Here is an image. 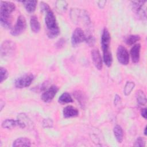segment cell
I'll return each instance as SVG.
<instances>
[{
	"label": "cell",
	"instance_id": "18",
	"mask_svg": "<svg viewBox=\"0 0 147 147\" xmlns=\"http://www.w3.org/2000/svg\"><path fill=\"white\" fill-rule=\"evenodd\" d=\"M16 126H18L17 120H14L13 119H6L2 123V127L5 129H12Z\"/></svg>",
	"mask_w": 147,
	"mask_h": 147
},
{
	"label": "cell",
	"instance_id": "27",
	"mask_svg": "<svg viewBox=\"0 0 147 147\" xmlns=\"http://www.w3.org/2000/svg\"><path fill=\"white\" fill-rule=\"evenodd\" d=\"M42 123H43V126L45 127H51L53 125V122L51 119H45L43 121Z\"/></svg>",
	"mask_w": 147,
	"mask_h": 147
},
{
	"label": "cell",
	"instance_id": "25",
	"mask_svg": "<svg viewBox=\"0 0 147 147\" xmlns=\"http://www.w3.org/2000/svg\"><path fill=\"white\" fill-rule=\"evenodd\" d=\"M134 146H141V147L145 146V141L144 139V138L141 137H138L134 142Z\"/></svg>",
	"mask_w": 147,
	"mask_h": 147
},
{
	"label": "cell",
	"instance_id": "32",
	"mask_svg": "<svg viewBox=\"0 0 147 147\" xmlns=\"http://www.w3.org/2000/svg\"><path fill=\"white\" fill-rule=\"evenodd\" d=\"M119 101H120V97L118 95H116V96L115 97V99H114V103H115V105H117V102L119 103Z\"/></svg>",
	"mask_w": 147,
	"mask_h": 147
},
{
	"label": "cell",
	"instance_id": "10",
	"mask_svg": "<svg viewBox=\"0 0 147 147\" xmlns=\"http://www.w3.org/2000/svg\"><path fill=\"white\" fill-rule=\"evenodd\" d=\"M59 91V87L56 86H51L47 90H46L41 95V99L44 102H51L57 92Z\"/></svg>",
	"mask_w": 147,
	"mask_h": 147
},
{
	"label": "cell",
	"instance_id": "22",
	"mask_svg": "<svg viewBox=\"0 0 147 147\" xmlns=\"http://www.w3.org/2000/svg\"><path fill=\"white\" fill-rule=\"evenodd\" d=\"M140 40V37L139 35H136V34H133V35H130L129 36L126 40L125 42L126 44L129 45H132L134 44L137 41H139Z\"/></svg>",
	"mask_w": 147,
	"mask_h": 147
},
{
	"label": "cell",
	"instance_id": "13",
	"mask_svg": "<svg viewBox=\"0 0 147 147\" xmlns=\"http://www.w3.org/2000/svg\"><path fill=\"white\" fill-rule=\"evenodd\" d=\"M140 44H134L130 50V56L131 57L132 61L134 63H137L140 60Z\"/></svg>",
	"mask_w": 147,
	"mask_h": 147
},
{
	"label": "cell",
	"instance_id": "26",
	"mask_svg": "<svg viewBox=\"0 0 147 147\" xmlns=\"http://www.w3.org/2000/svg\"><path fill=\"white\" fill-rule=\"evenodd\" d=\"M85 41H86L87 44H88L89 45L92 46L95 43V38L92 36L89 35L88 36H86Z\"/></svg>",
	"mask_w": 147,
	"mask_h": 147
},
{
	"label": "cell",
	"instance_id": "28",
	"mask_svg": "<svg viewBox=\"0 0 147 147\" xmlns=\"http://www.w3.org/2000/svg\"><path fill=\"white\" fill-rule=\"evenodd\" d=\"M40 7H41V10L42 11H45V13L50 10V7L49 6H48V5L44 2H41L40 3Z\"/></svg>",
	"mask_w": 147,
	"mask_h": 147
},
{
	"label": "cell",
	"instance_id": "11",
	"mask_svg": "<svg viewBox=\"0 0 147 147\" xmlns=\"http://www.w3.org/2000/svg\"><path fill=\"white\" fill-rule=\"evenodd\" d=\"M91 58L95 67L99 70L102 68V59L100 52L98 49H94L91 51Z\"/></svg>",
	"mask_w": 147,
	"mask_h": 147
},
{
	"label": "cell",
	"instance_id": "5",
	"mask_svg": "<svg viewBox=\"0 0 147 147\" xmlns=\"http://www.w3.org/2000/svg\"><path fill=\"white\" fill-rule=\"evenodd\" d=\"M33 80L34 76L33 74H26L17 78L14 82V85L18 88H26L31 84Z\"/></svg>",
	"mask_w": 147,
	"mask_h": 147
},
{
	"label": "cell",
	"instance_id": "23",
	"mask_svg": "<svg viewBox=\"0 0 147 147\" xmlns=\"http://www.w3.org/2000/svg\"><path fill=\"white\" fill-rule=\"evenodd\" d=\"M135 84L133 82H127L123 89V93L126 96L129 95L133 88H134Z\"/></svg>",
	"mask_w": 147,
	"mask_h": 147
},
{
	"label": "cell",
	"instance_id": "8",
	"mask_svg": "<svg viewBox=\"0 0 147 147\" xmlns=\"http://www.w3.org/2000/svg\"><path fill=\"white\" fill-rule=\"evenodd\" d=\"M86 36L84 31L80 28H76L71 36V43L73 46H76L86 40Z\"/></svg>",
	"mask_w": 147,
	"mask_h": 147
},
{
	"label": "cell",
	"instance_id": "4",
	"mask_svg": "<svg viewBox=\"0 0 147 147\" xmlns=\"http://www.w3.org/2000/svg\"><path fill=\"white\" fill-rule=\"evenodd\" d=\"M26 28V22L24 16H20L15 25L11 29L10 33L14 36H17L24 33Z\"/></svg>",
	"mask_w": 147,
	"mask_h": 147
},
{
	"label": "cell",
	"instance_id": "1",
	"mask_svg": "<svg viewBox=\"0 0 147 147\" xmlns=\"http://www.w3.org/2000/svg\"><path fill=\"white\" fill-rule=\"evenodd\" d=\"M16 9L15 5L9 1H1L0 3V23L5 29H9L11 25V14Z\"/></svg>",
	"mask_w": 147,
	"mask_h": 147
},
{
	"label": "cell",
	"instance_id": "17",
	"mask_svg": "<svg viewBox=\"0 0 147 147\" xmlns=\"http://www.w3.org/2000/svg\"><path fill=\"white\" fill-rule=\"evenodd\" d=\"M26 9V10L30 13H33L36 8L37 1H25L21 2Z\"/></svg>",
	"mask_w": 147,
	"mask_h": 147
},
{
	"label": "cell",
	"instance_id": "29",
	"mask_svg": "<svg viewBox=\"0 0 147 147\" xmlns=\"http://www.w3.org/2000/svg\"><path fill=\"white\" fill-rule=\"evenodd\" d=\"M75 98L77 99V100L80 103H81L82 105H83V102H84V99L83 95L82 94H80L78 92H76V94H75Z\"/></svg>",
	"mask_w": 147,
	"mask_h": 147
},
{
	"label": "cell",
	"instance_id": "31",
	"mask_svg": "<svg viewBox=\"0 0 147 147\" xmlns=\"http://www.w3.org/2000/svg\"><path fill=\"white\" fill-rule=\"evenodd\" d=\"M141 114L142 117H144L145 119H146V108L142 109L141 110Z\"/></svg>",
	"mask_w": 147,
	"mask_h": 147
},
{
	"label": "cell",
	"instance_id": "15",
	"mask_svg": "<svg viewBox=\"0 0 147 147\" xmlns=\"http://www.w3.org/2000/svg\"><path fill=\"white\" fill-rule=\"evenodd\" d=\"M30 26L31 30L34 33H38L40 30V24L36 16H33L30 17Z\"/></svg>",
	"mask_w": 147,
	"mask_h": 147
},
{
	"label": "cell",
	"instance_id": "14",
	"mask_svg": "<svg viewBox=\"0 0 147 147\" xmlns=\"http://www.w3.org/2000/svg\"><path fill=\"white\" fill-rule=\"evenodd\" d=\"M13 146H30L31 142L26 137H19L17 138L13 143Z\"/></svg>",
	"mask_w": 147,
	"mask_h": 147
},
{
	"label": "cell",
	"instance_id": "21",
	"mask_svg": "<svg viewBox=\"0 0 147 147\" xmlns=\"http://www.w3.org/2000/svg\"><path fill=\"white\" fill-rule=\"evenodd\" d=\"M67 2L65 1H57L56 2L55 7L56 10L60 13H63L67 9Z\"/></svg>",
	"mask_w": 147,
	"mask_h": 147
},
{
	"label": "cell",
	"instance_id": "30",
	"mask_svg": "<svg viewBox=\"0 0 147 147\" xmlns=\"http://www.w3.org/2000/svg\"><path fill=\"white\" fill-rule=\"evenodd\" d=\"M106 1H100L98 2V4L99 7L102 9V8L104 7V6L106 5Z\"/></svg>",
	"mask_w": 147,
	"mask_h": 147
},
{
	"label": "cell",
	"instance_id": "24",
	"mask_svg": "<svg viewBox=\"0 0 147 147\" xmlns=\"http://www.w3.org/2000/svg\"><path fill=\"white\" fill-rule=\"evenodd\" d=\"M9 76V74L8 72L7 71V69L1 67L0 68V82L2 83L4 80H5L7 77Z\"/></svg>",
	"mask_w": 147,
	"mask_h": 147
},
{
	"label": "cell",
	"instance_id": "9",
	"mask_svg": "<svg viewBox=\"0 0 147 147\" xmlns=\"http://www.w3.org/2000/svg\"><path fill=\"white\" fill-rule=\"evenodd\" d=\"M101 46L103 53L110 52V34L108 29L105 28L103 29L101 36Z\"/></svg>",
	"mask_w": 147,
	"mask_h": 147
},
{
	"label": "cell",
	"instance_id": "3",
	"mask_svg": "<svg viewBox=\"0 0 147 147\" xmlns=\"http://www.w3.org/2000/svg\"><path fill=\"white\" fill-rule=\"evenodd\" d=\"M70 16L72 21L74 23L83 22L85 24H89L90 20L88 13L84 10L80 9H72L71 10Z\"/></svg>",
	"mask_w": 147,
	"mask_h": 147
},
{
	"label": "cell",
	"instance_id": "19",
	"mask_svg": "<svg viewBox=\"0 0 147 147\" xmlns=\"http://www.w3.org/2000/svg\"><path fill=\"white\" fill-rule=\"evenodd\" d=\"M136 97L137 102L140 105H145L146 103V95L143 91L138 90L136 92Z\"/></svg>",
	"mask_w": 147,
	"mask_h": 147
},
{
	"label": "cell",
	"instance_id": "33",
	"mask_svg": "<svg viewBox=\"0 0 147 147\" xmlns=\"http://www.w3.org/2000/svg\"><path fill=\"white\" fill-rule=\"evenodd\" d=\"M146 127H145V129H144V134L146 136Z\"/></svg>",
	"mask_w": 147,
	"mask_h": 147
},
{
	"label": "cell",
	"instance_id": "2",
	"mask_svg": "<svg viewBox=\"0 0 147 147\" xmlns=\"http://www.w3.org/2000/svg\"><path fill=\"white\" fill-rule=\"evenodd\" d=\"M45 23L47 28V36L50 38L56 37L60 33V29L53 12L50 9L46 12Z\"/></svg>",
	"mask_w": 147,
	"mask_h": 147
},
{
	"label": "cell",
	"instance_id": "12",
	"mask_svg": "<svg viewBox=\"0 0 147 147\" xmlns=\"http://www.w3.org/2000/svg\"><path fill=\"white\" fill-rule=\"evenodd\" d=\"M63 117L65 118L76 117L79 115V111L75 107L72 106H67L63 109Z\"/></svg>",
	"mask_w": 147,
	"mask_h": 147
},
{
	"label": "cell",
	"instance_id": "16",
	"mask_svg": "<svg viewBox=\"0 0 147 147\" xmlns=\"http://www.w3.org/2000/svg\"><path fill=\"white\" fill-rule=\"evenodd\" d=\"M113 132L117 142L122 143L123 140V131L122 127L119 125H116L113 129Z\"/></svg>",
	"mask_w": 147,
	"mask_h": 147
},
{
	"label": "cell",
	"instance_id": "7",
	"mask_svg": "<svg viewBox=\"0 0 147 147\" xmlns=\"http://www.w3.org/2000/svg\"><path fill=\"white\" fill-rule=\"evenodd\" d=\"M117 57L119 63L122 65H127L129 62V54L126 48L122 46H118L117 50Z\"/></svg>",
	"mask_w": 147,
	"mask_h": 147
},
{
	"label": "cell",
	"instance_id": "20",
	"mask_svg": "<svg viewBox=\"0 0 147 147\" xmlns=\"http://www.w3.org/2000/svg\"><path fill=\"white\" fill-rule=\"evenodd\" d=\"M58 101L61 104H67L72 102L73 99L69 93L64 92L60 96Z\"/></svg>",
	"mask_w": 147,
	"mask_h": 147
},
{
	"label": "cell",
	"instance_id": "6",
	"mask_svg": "<svg viewBox=\"0 0 147 147\" xmlns=\"http://www.w3.org/2000/svg\"><path fill=\"white\" fill-rule=\"evenodd\" d=\"M16 49V44L11 40L4 41L1 46V55L3 57L11 55Z\"/></svg>",
	"mask_w": 147,
	"mask_h": 147
}]
</instances>
